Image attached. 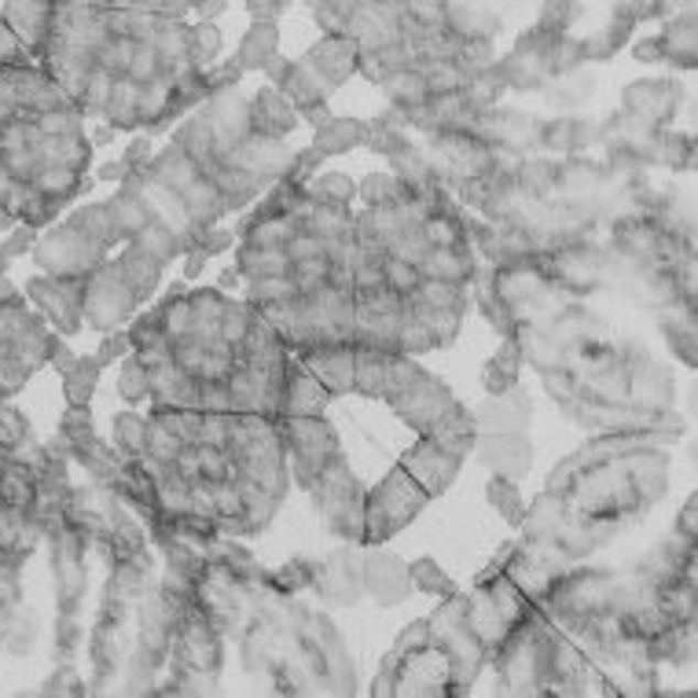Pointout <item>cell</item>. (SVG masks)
<instances>
[{"label":"cell","instance_id":"cell-1","mask_svg":"<svg viewBox=\"0 0 698 698\" xmlns=\"http://www.w3.org/2000/svg\"><path fill=\"white\" fill-rule=\"evenodd\" d=\"M225 298L217 287H173L129 327L155 412H254L272 419L283 412L287 346L269 320L243 342H228L221 335Z\"/></svg>","mask_w":698,"mask_h":698},{"label":"cell","instance_id":"cell-2","mask_svg":"<svg viewBox=\"0 0 698 698\" xmlns=\"http://www.w3.org/2000/svg\"><path fill=\"white\" fill-rule=\"evenodd\" d=\"M522 364L544 379V390L574 423L599 434H651L676 438L673 375L640 342L614 335L603 316L577 298L515 327Z\"/></svg>","mask_w":698,"mask_h":698},{"label":"cell","instance_id":"cell-3","mask_svg":"<svg viewBox=\"0 0 698 698\" xmlns=\"http://www.w3.org/2000/svg\"><path fill=\"white\" fill-rule=\"evenodd\" d=\"M294 155L287 140L258 133L250 100L228 89L210 96L140 173L151 206L192 254L217 217L254 203L291 170Z\"/></svg>","mask_w":698,"mask_h":698},{"label":"cell","instance_id":"cell-4","mask_svg":"<svg viewBox=\"0 0 698 698\" xmlns=\"http://www.w3.org/2000/svg\"><path fill=\"white\" fill-rule=\"evenodd\" d=\"M669 489V452L651 434H599L563 460L548 489L596 548L629 530Z\"/></svg>","mask_w":698,"mask_h":698},{"label":"cell","instance_id":"cell-5","mask_svg":"<svg viewBox=\"0 0 698 698\" xmlns=\"http://www.w3.org/2000/svg\"><path fill=\"white\" fill-rule=\"evenodd\" d=\"M375 698H460L456 695V673L449 651L430 636L427 618L408 625L390 647V654L379 665V676L372 684Z\"/></svg>","mask_w":698,"mask_h":698},{"label":"cell","instance_id":"cell-6","mask_svg":"<svg viewBox=\"0 0 698 698\" xmlns=\"http://www.w3.org/2000/svg\"><path fill=\"white\" fill-rule=\"evenodd\" d=\"M305 493L313 497L327 533H335V537L364 548V493L368 489L357 482L346 452L327 463L324 471L305 486Z\"/></svg>","mask_w":698,"mask_h":698},{"label":"cell","instance_id":"cell-7","mask_svg":"<svg viewBox=\"0 0 698 698\" xmlns=\"http://www.w3.org/2000/svg\"><path fill=\"white\" fill-rule=\"evenodd\" d=\"M427 504H430L427 489L397 463L372 493H364V548H379L394 533L412 526V519Z\"/></svg>","mask_w":698,"mask_h":698},{"label":"cell","instance_id":"cell-8","mask_svg":"<svg viewBox=\"0 0 698 698\" xmlns=\"http://www.w3.org/2000/svg\"><path fill=\"white\" fill-rule=\"evenodd\" d=\"M276 427L283 438V452H287V475L298 489L309 486L327 463L346 452L335 427L324 416H280Z\"/></svg>","mask_w":698,"mask_h":698},{"label":"cell","instance_id":"cell-9","mask_svg":"<svg viewBox=\"0 0 698 698\" xmlns=\"http://www.w3.org/2000/svg\"><path fill=\"white\" fill-rule=\"evenodd\" d=\"M137 291L133 283L126 280L122 261H103L100 269H92L85 276V309L81 320H89L100 331H111L122 320H129L137 309Z\"/></svg>","mask_w":698,"mask_h":698},{"label":"cell","instance_id":"cell-10","mask_svg":"<svg viewBox=\"0 0 698 698\" xmlns=\"http://www.w3.org/2000/svg\"><path fill=\"white\" fill-rule=\"evenodd\" d=\"M386 405L401 423H408L419 438H430V434L441 427L445 416H449L460 401L452 397V390L445 386L438 375H430L427 368H423V375L416 379V383L405 386L401 394H394Z\"/></svg>","mask_w":698,"mask_h":698},{"label":"cell","instance_id":"cell-11","mask_svg":"<svg viewBox=\"0 0 698 698\" xmlns=\"http://www.w3.org/2000/svg\"><path fill=\"white\" fill-rule=\"evenodd\" d=\"M361 548H342L335 555H327L320 559V570H316V581L313 588L320 592V599L327 607H353L357 599L364 592V581H361Z\"/></svg>","mask_w":698,"mask_h":698},{"label":"cell","instance_id":"cell-12","mask_svg":"<svg viewBox=\"0 0 698 698\" xmlns=\"http://www.w3.org/2000/svg\"><path fill=\"white\" fill-rule=\"evenodd\" d=\"M401 467L416 478V482L427 489V497H441L445 489L456 482V475H460L463 460L460 456H452L449 449H441L434 438H419L412 449L401 456Z\"/></svg>","mask_w":698,"mask_h":698},{"label":"cell","instance_id":"cell-13","mask_svg":"<svg viewBox=\"0 0 698 698\" xmlns=\"http://www.w3.org/2000/svg\"><path fill=\"white\" fill-rule=\"evenodd\" d=\"M30 298L45 309L52 320L59 324V331H78L81 309H85V276H48L30 283Z\"/></svg>","mask_w":698,"mask_h":698},{"label":"cell","instance_id":"cell-14","mask_svg":"<svg viewBox=\"0 0 698 698\" xmlns=\"http://www.w3.org/2000/svg\"><path fill=\"white\" fill-rule=\"evenodd\" d=\"M361 581H364V592H372L383 607H397L412 596L408 566L401 563L394 552H386L383 544H379L375 552L361 555Z\"/></svg>","mask_w":698,"mask_h":698},{"label":"cell","instance_id":"cell-15","mask_svg":"<svg viewBox=\"0 0 698 698\" xmlns=\"http://www.w3.org/2000/svg\"><path fill=\"white\" fill-rule=\"evenodd\" d=\"M294 357H298L305 364V372L327 390V397L353 394V368H357L353 346H320V349H305V353H294Z\"/></svg>","mask_w":698,"mask_h":698},{"label":"cell","instance_id":"cell-16","mask_svg":"<svg viewBox=\"0 0 698 698\" xmlns=\"http://www.w3.org/2000/svg\"><path fill=\"white\" fill-rule=\"evenodd\" d=\"M478 456H482L486 467H493L497 478H508V482H519V478L530 475L533 467V445L530 434H482L475 441Z\"/></svg>","mask_w":698,"mask_h":698},{"label":"cell","instance_id":"cell-17","mask_svg":"<svg viewBox=\"0 0 698 698\" xmlns=\"http://www.w3.org/2000/svg\"><path fill=\"white\" fill-rule=\"evenodd\" d=\"M533 419V401L519 383L504 390V394L489 397L482 408H475V427L478 438L482 434H522Z\"/></svg>","mask_w":698,"mask_h":698},{"label":"cell","instance_id":"cell-18","mask_svg":"<svg viewBox=\"0 0 698 698\" xmlns=\"http://www.w3.org/2000/svg\"><path fill=\"white\" fill-rule=\"evenodd\" d=\"M313 74V81L320 85L324 96H331L349 74L357 70V45L349 37H324L302 63Z\"/></svg>","mask_w":698,"mask_h":698},{"label":"cell","instance_id":"cell-19","mask_svg":"<svg viewBox=\"0 0 698 698\" xmlns=\"http://www.w3.org/2000/svg\"><path fill=\"white\" fill-rule=\"evenodd\" d=\"M680 100H684V92H680V85H673V81H632L629 89L621 92L625 114L643 118V122L662 126V129L676 114Z\"/></svg>","mask_w":698,"mask_h":698},{"label":"cell","instance_id":"cell-20","mask_svg":"<svg viewBox=\"0 0 698 698\" xmlns=\"http://www.w3.org/2000/svg\"><path fill=\"white\" fill-rule=\"evenodd\" d=\"M327 390L305 372V364L287 353V372H283V412L280 416H324ZM276 416V419H280Z\"/></svg>","mask_w":698,"mask_h":698},{"label":"cell","instance_id":"cell-21","mask_svg":"<svg viewBox=\"0 0 698 698\" xmlns=\"http://www.w3.org/2000/svg\"><path fill=\"white\" fill-rule=\"evenodd\" d=\"M52 15H56V4H4V19L0 23L23 41L30 56H41L48 45Z\"/></svg>","mask_w":698,"mask_h":698},{"label":"cell","instance_id":"cell-22","mask_svg":"<svg viewBox=\"0 0 698 698\" xmlns=\"http://www.w3.org/2000/svg\"><path fill=\"white\" fill-rule=\"evenodd\" d=\"M599 140V126H588L581 118H552V122H541L537 129V148L563 151V155H581V151Z\"/></svg>","mask_w":698,"mask_h":698},{"label":"cell","instance_id":"cell-23","mask_svg":"<svg viewBox=\"0 0 698 698\" xmlns=\"http://www.w3.org/2000/svg\"><path fill=\"white\" fill-rule=\"evenodd\" d=\"M250 118H254V129L272 140H287L298 126V114L294 107L283 100L276 89H261L254 100H250Z\"/></svg>","mask_w":698,"mask_h":698},{"label":"cell","instance_id":"cell-24","mask_svg":"<svg viewBox=\"0 0 698 698\" xmlns=\"http://www.w3.org/2000/svg\"><path fill=\"white\" fill-rule=\"evenodd\" d=\"M658 48L662 59H669L673 67H687L691 70L698 63V45H695V8H684L680 23H669L658 34Z\"/></svg>","mask_w":698,"mask_h":698},{"label":"cell","instance_id":"cell-25","mask_svg":"<svg viewBox=\"0 0 698 698\" xmlns=\"http://www.w3.org/2000/svg\"><path fill=\"white\" fill-rule=\"evenodd\" d=\"M276 45H280V30L276 23H254L247 30V37L239 41V52H236V67L239 70H261L265 63L276 56Z\"/></svg>","mask_w":698,"mask_h":698},{"label":"cell","instance_id":"cell-26","mask_svg":"<svg viewBox=\"0 0 698 698\" xmlns=\"http://www.w3.org/2000/svg\"><path fill=\"white\" fill-rule=\"evenodd\" d=\"M364 140H368V122H357V118H331L327 126L316 129L313 148L320 151L324 159H331V155H338V151L364 144Z\"/></svg>","mask_w":698,"mask_h":698},{"label":"cell","instance_id":"cell-27","mask_svg":"<svg viewBox=\"0 0 698 698\" xmlns=\"http://www.w3.org/2000/svg\"><path fill=\"white\" fill-rule=\"evenodd\" d=\"M519 372H522V349H519L515 338H504L500 353L486 364V372H482V383L489 390V397H497V394H504V390L515 386Z\"/></svg>","mask_w":698,"mask_h":698},{"label":"cell","instance_id":"cell-28","mask_svg":"<svg viewBox=\"0 0 698 698\" xmlns=\"http://www.w3.org/2000/svg\"><path fill=\"white\" fill-rule=\"evenodd\" d=\"M316 570H320V559H305V555H298V559L283 563L280 570H269V592L294 596V592H302V588H313Z\"/></svg>","mask_w":698,"mask_h":698},{"label":"cell","instance_id":"cell-29","mask_svg":"<svg viewBox=\"0 0 698 698\" xmlns=\"http://www.w3.org/2000/svg\"><path fill=\"white\" fill-rule=\"evenodd\" d=\"M276 92H280L283 100H287V103L294 107V114H305V111H313V107L327 103V96L320 92V85L313 81V74L305 70L302 63L287 74V81H283Z\"/></svg>","mask_w":698,"mask_h":698},{"label":"cell","instance_id":"cell-30","mask_svg":"<svg viewBox=\"0 0 698 698\" xmlns=\"http://www.w3.org/2000/svg\"><path fill=\"white\" fill-rule=\"evenodd\" d=\"M100 372H103V364L96 361V357H78V364L70 368L67 375V401L74 408H85L89 405V397H92V390H96V379H100Z\"/></svg>","mask_w":698,"mask_h":698},{"label":"cell","instance_id":"cell-31","mask_svg":"<svg viewBox=\"0 0 698 698\" xmlns=\"http://www.w3.org/2000/svg\"><path fill=\"white\" fill-rule=\"evenodd\" d=\"M486 497L493 511H500V519L508 522V526H519L522 515H526V500L519 497L515 482H508V478H493V482L486 486Z\"/></svg>","mask_w":698,"mask_h":698},{"label":"cell","instance_id":"cell-32","mask_svg":"<svg viewBox=\"0 0 698 698\" xmlns=\"http://www.w3.org/2000/svg\"><path fill=\"white\" fill-rule=\"evenodd\" d=\"M408 581L412 588H419V592H430V596H452V577L441 570L438 563L430 559V555H423V559H416L408 566Z\"/></svg>","mask_w":698,"mask_h":698},{"label":"cell","instance_id":"cell-33","mask_svg":"<svg viewBox=\"0 0 698 698\" xmlns=\"http://www.w3.org/2000/svg\"><path fill=\"white\" fill-rule=\"evenodd\" d=\"M114 441H118V452H122V456H140V452H144L148 416H140V412H118V419H114Z\"/></svg>","mask_w":698,"mask_h":698},{"label":"cell","instance_id":"cell-34","mask_svg":"<svg viewBox=\"0 0 698 698\" xmlns=\"http://www.w3.org/2000/svg\"><path fill=\"white\" fill-rule=\"evenodd\" d=\"M662 335L687 368H695V316H662Z\"/></svg>","mask_w":698,"mask_h":698},{"label":"cell","instance_id":"cell-35","mask_svg":"<svg viewBox=\"0 0 698 698\" xmlns=\"http://www.w3.org/2000/svg\"><path fill=\"white\" fill-rule=\"evenodd\" d=\"M401 188H405V184H401L397 173H372V177H364L357 184V199L368 206H383L390 199H397Z\"/></svg>","mask_w":698,"mask_h":698},{"label":"cell","instance_id":"cell-36","mask_svg":"<svg viewBox=\"0 0 698 698\" xmlns=\"http://www.w3.org/2000/svg\"><path fill=\"white\" fill-rule=\"evenodd\" d=\"M309 192L320 203H331V206H349V203L357 199V184L349 181L346 173H320Z\"/></svg>","mask_w":698,"mask_h":698},{"label":"cell","instance_id":"cell-37","mask_svg":"<svg viewBox=\"0 0 698 698\" xmlns=\"http://www.w3.org/2000/svg\"><path fill=\"white\" fill-rule=\"evenodd\" d=\"M118 394H122V401H129V405L148 401V372L133 353H129V361L122 364V375H118Z\"/></svg>","mask_w":698,"mask_h":698},{"label":"cell","instance_id":"cell-38","mask_svg":"<svg viewBox=\"0 0 698 698\" xmlns=\"http://www.w3.org/2000/svg\"><path fill=\"white\" fill-rule=\"evenodd\" d=\"M0 67H8V70L34 67V56H30V52L23 48V41H19L4 23H0Z\"/></svg>","mask_w":698,"mask_h":698},{"label":"cell","instance_id":"cell-39","mask_svg":"<svg viewBox=\"0 0 698 698\" xmlns=\"http://www.w3.org/2000/svg\"><path fill=\"white\" fill-rule=\"evenodd\" d=\"M577 12H581L577 4H544L537 30H544V34H566V26H570V19Z\"/></svg>","mask_w":698,"mask_h":698},{"label":"cell","instance_id":"cell-40","mask_svg":"<svg viewBox=\"0 0 698 698\" xmlns=\"http://www.w3.org/2000/svg\"><path fill=\"white\" fill-rule=\"evenodd\" d=\"M192 30H195V52H199L203 67L210 70V63L217 59V52H221V30H217L214 23H199Z\"/></svg>","mask_w":698,"mask_h":698},{"label":"cell","instance_id":"cell-41","mask_svg":"<svg viewBox=\"0 0 698 698\" xmlns=\"http://www.w3.org/2000/svg\"><path fill=\"white\" fill-rule=\"evenodd\" d=\"M232 243H236V232H228V228H210L206 236H199L195 250H203L206 258H214V254H225Z\"/></svg>","mask_w":698,"mask_h":698},{"label":"cell","instance_id":"cell-42","mask_svg":"<svg viewBox=\"0 0 698 698\" xmlns=\"http://www.w3.org/2000/svg\"><path fill=\"white\" fill-rule=\"evenodd\" d=\"M122 353H133V346H129V331L107 335L103 346H100V353H96V361H100V364L107 368V364L114 361V357H122Z\"/></svg>","mask_w":698,"mask_h":698},{"label":"cell","instance_id":"cell-43","mask_svg":"<svg viewBox=\"0 0 698 698\" xmlns=\"http://www.w3.org/2000/svg\"><path fill=\"white\" fill-rule=\"evenodd\" d=\"M34 247V228H15L12 236L0 243V258H15V254H26V250Z\"/></svg>","mask_w":698,"mask_h":698},{"label":"cell","instance_id":"cell-44","mask_svg":"<svg viewBox=\"0 0 698 698\" xmlns=\"http://www.w3.org/2000/svg\"><path fill=\"white\" fill-rule=\"evenodd\" d=\"M247 12H250L254 23H276V19L287 12V4H261V0H250Z\"/></svg>","mask_w":698,"mask_h":698},{"label":"cell","instance_id":"cell-45","mask_svg":"<svg viewBox=\"0 0 698 698\" xmlns=\"http://www.w3.org/2000/svg\"><path fill=\"white\" fill-rule=\"evenodd\" d=\"M261 70H265V78H269L272 85H283V81H287V74L294 70V63H291V59H283L280 52H276V56H272Z\"/></svg>","mask_w":698,"mask_h":698},{"label":"cell","instance_id":"cell-46","mask_svg":"<svg viewBox=\"0 0 698 698\" xmlns=\"http://www.w3.org/2000/svg\"><path fill=\"white\" fill-rule=\"evenodd\" d=\"M695 508H698V500L687 497V504L680 511V526H676V533H680V537H691V541H695Z\"/></svg>","mask_w":698,"mask_h":698},{"label":"cell","instance_id":"cell-47","mask_svg":"<svg viewBox=\"0 0 698 698\" xmlns=\"http://www.w3.org/2000/svg\"><path fill=\"white\" fill-rule=\"evenodd\" d=\"M636 59H640V63H658V59H662L658 37H651V41H640V45H636Z\"/></svg>","mask_w":698,"mask_h":698},{"label":"cell","instance_id":"cell-48","mask_svg":"<svg viewBox=\"0 0 698 698\" xmlns=\"http://www.w3.org/2000/svg\"><path fill=\"white\" fill-rule=\"evenodd\" d=\"M203 265H206V254H203V250H192V254H188V265H184V276L195 280V276L203 272Z\"/></svg>","mask_w":698,"mask_h":698},{"label":"cell","instance_id":"cell-49","mask_svg":"<svg viewBox=\"0 0 698 698\" xmlns=\"http://www.w3.org/2000/svg\"><path fill=\"white\" fill-rule=\"evenodd\" d=\"M225 8H228V4H221V0H214V4H192V12H199V15L206 19V23H210V19L221 15Z\"/></svg>","mask_w":698,"mask_h":698},{"label":"cell","instance_id":"cell-50","mask_svg":"<svg viewBox=\"0 0 698 698\" xmlns=\"http://www.w3.org/2000/svg\"><path fill=\"white\" fill-rule=\"evenodd\" d=\"M236 283H243V276H239V269H225L221 272V280H217V291H228V287H236Z\"/></svg>","mask_w":698,"mask_h":698},{"label":"cell","instance_id":"cell-51","mask_svg":"<svg viewBox=\"0 0 698 698\" xmlns=\"http://www.w3.org/2000/svg\"><path fill=\"white\" fill-rule=\"evenodd\" d=\"M15 228V217L4 210V206H0V232H12Z\"/></svg>","mask_w":698,"mask_h":698},{"label":"cell","instance_id":"cell-52","mask_svg":"<svg viewBox=\"0 0 698 698\" xmlns=\"http://www.w3.org/2000/svg\"><path fill=\"white\" fill-rule=\"evenodd\" d=\"M4 265H8V261H4V258H0V276H4Z\"/></svg>","mask_w":698,"mask_h":698}]
</instances>
